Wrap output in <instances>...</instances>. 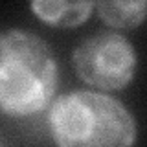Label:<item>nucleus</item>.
Instances as JSON below:
<instances>
[{"instance_id": "nucleus-5", "label": "nucleus", "mask_w": 147, "mask_h": 147, "mask_svg": "<svg viewBox=\"0 0 147 147\" xmlns=\"http://www.w3.org/2000/svg\"><path fill=\"white\" fill-rule=\"evenodd\" d=\"M94 9L98 11L99 18L116 30H132L138 28L145 18L147 4L144 0H134V2H119V0H110V2H96Z\"/></svg>"}, {"instance_id": "nucleus-2", "label": "nucleus", "mask_w": 147, "mask_h": 147, "mask_svg": "<svg viewBox=\"0 0 147 147\" xmlns=\"http://www.w3.org/2000/svg\"><path fill=\"white\" fill-rule=\"evenodd\" d=\"M48 125L57 147H134L138 138L131 110L94 90L55 98L48 107Z\"/></svg>"}, {"instance_id": "nucleus-6", "label": "nucleus", "mask_w": 147, "mask_h": 147, "mask_svg": "<svg viewBox=\"0 0 147 147\" xmlns=\"http://www.w3.org/2000/svg\"><path fill=\"white\" fill-rule=\"evenodd\" d=\"M0 147H6V144H4V140L0 138Z\"/></svg>"}, {"instance_id": "nucleus-4", "label": "nucleus", "mask_w": 147, "mask_h": 147, "mask_svg": "<svg viewBox=\"0 0 147 147\" xmlns=\"http://www.w3.org/2000/svg\"><path fill=\"white\" fill-rule=\"evenodd\" d=\"M94 2H63V0H37L31 11L42 22L55 28H76L90 17Z\"/></svg>"}, {"instance_id": "nucleus-1", "label": "nucleus", "mask_w": 147, "mask_h": 147, "mask_svg": "<svg viewBox=\"0 0 147 147\" xmlns=\"http://www.w3.org/2000/svg\"><path fill=\"white\" fill-rule=\"evenodd\" d=\"M59 72L42 37L24 30H0V112L26 118L55 99Z\"/></svg>"}, {"instance_id": "nucleus-3", "label": "nucleus", "mask_w": 147, "mask_h": 147, "mask_svg": "<svg viewBox=\"0 0 147 147\" xmlns=\"http://www.w3.org/2000/svg\"><path fill=\"white\" fill-rule=\"evenodd\" d=\"M77 77L101 92L121 90L134 79L138 53L125 35L105 30L83 39L72 52Z\"/></svg>"}]
</instances>
